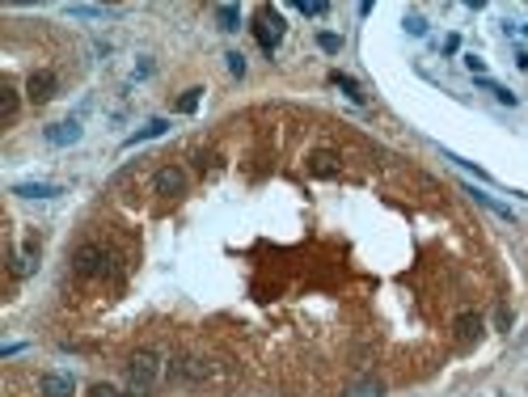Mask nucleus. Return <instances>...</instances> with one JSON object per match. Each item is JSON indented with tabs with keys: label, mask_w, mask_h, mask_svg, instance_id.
I'll return each mask as SVG.
<instances>
[{
	"label": "nucleus",
	"mask_w": 528,
	"mask_h": 397,
	"mask_svg": "<svg viewBox=\"0 0 528 397\" xmlns=\"http://www.w3.org/2000/svg\"><path fill=\"white\" fill-rule=\"evenodd\" d=\"M165 376H173V381H208L212 376V363L208 359H199V355H173L169 363H165Z\"/></svg>",
	"instance_id": "4"
},
{
	"label": "nucleus",
	"mask_w": 528,
	"mask_h": 397,
	"mask_svg": "<svg viewBox=\"0 0 528 397\" xmlns=\"http://www.w3.org/2000/svg\"><path fill=\"white\" fill-rule=\"evenodd\" d=\"M465 68L473 72V77H486V60H482V55H473V51L465 55Z\"/></svg>",
	"instance_id": "22"
},
{
	"label": "nucleus",
	"mask_w": 528,
	"mask_h": 397,
	"mask_svg": "<svg viewBox=\"0 0 528 397\" xmlns=\"http://www.w3.org/2000/svg\"><path fill=\"white\" fill-rule=\"evenodd\" d=\"M157 194H165V198H178L182 190H186V173L178 169V165H165V169H157Z\"/></svg>",
	"instance_id": "7"
},
{
	"label": "nucleus",
	"mask_w": 528,
	"mask_h": 397,
	"mask_svg": "<svg viewBox=\"0 0 528 397\" xmlns=\"http://www.w3.org/2000/svg\"><path fill=\"white\" fill-rule=\"evenodd\" d=\"M317 47L334 55V51H342V38H338V34H330V30H321V34H317Z\"/></svg>",
	"instance_id": "18"
},
{
	"label": "nucleus",
	"mask_w": 528,
	"mask_h": 397,
	"mask_svg": "<svg viewBox=\"0 0 528 397\" xmlns=\"http://www.w3.org/2000/svg\"><path fill=\"white\" fill-rule=\"evenodd\" d=\"M254 38H258V47H262L266 55H275V47L284 42V17L275 13V9H262L254 17Z\"/></svg>",
	"instance_id": "3"
},
{
	"label": "nucleus",
	"mask_w": 528,
	"mask_h": 397,
	"mask_svg": "<svg viewBox=\"0 0 528 397\" xmlns=\"http://www.w3.org/2000/svg\"><path fill=\"white\" fill-rule=\"evenodd\" d=\"M216 21H220V30H241V9L237 5H216Z\"/></svg>",
	"instance_id": "15"
},
{
	"label": "nucleus",
	"mask_w": 528,
	"mask_h": 397,
	"mask_svg": "<svg viewBox=\"0 0 528 397\" xmlns=\"http://www.w3.org/2000/svg\"><path fill=\"white\" fill-rule=\"evenodd\" d=\"M199 102H203V89H186V97L178 102V110H182V114H194V110H199Z\"/></svg>",
	"instance_id": "17"
},
{
	"label": "nucleus",
	"mask_w": 528,
	"mask_h": 397,
	"mask_svg": "<svg viewBox=\"0 0 528 397\" xmlns=\"http://www.w3.org/2000/svg\"><path fill=\"white\" fill-rule=\"evenodd\" d=\"M516 64H520V68L528 72V51H520V55H516Z\"/></svg>",
	"instance_id": "28"
},
{
	"label": "nucleus",
	"mask_w": 528,
	"mask_h": 397,
	"mask_svg": "<svg viewBox=\"0 0 528 397\" xmlns=\"http://www.w3.org/2000/svg\"><path fill=\"white\" fill-rule=\"evenodd\" d=\"M338 153H330V148H317V153L309 157V173L313 178H338Z\"/></svg>",
	"instance_id": "8"
},
{
	"label": "nucleus",
	"mask_w": 528,
	"mask_h": 397,
	"mask_svg": "<svg viewBox=\"0 0 528 397\" xmlns=\"http://www.w3.org/2000/svg\"><path fill=\"white\" fill-rule=\"evenodd\" d=\"M89 397H123V393H118V389H110V385H93V389H89Z\"/></svg>",
	"instance_id": "25"
},
{
	"label": "nucleus",
	"mask_w": 528,
	"mask_h": 397,
	"mask_svg": "<svg viewBox=\"0 0 528 397\" xmlns=\"http://www.w3.org/2000/svg\"><path fill=\"white\" fill-rule=\"evenodd\" d=\"M161 372H165V363H161V355H157V351H136V355L127 359V381H131V393H153V385L161 381Z\"/></svg>",
	"instance_id": "1"
},
{
	"label": "nucleus",
	"mask_w": 528,
	"mask_h": 397,
	"mask_svg": "<svg viewBox=\"0 0 528 397\" xmlns=\"http://www.w3.org/2000/svg\"><path fill=\"white\" fill-rule=\"evenodd\" d=\"M30 270H34V258H30V254H21V258L13 262V275H30Z\"/></svg>",
	"instance_id": "24"
},
{
	"label": "nucleus",
	"mask_w": 528,
	"mask_h": 397,
	"mask_svg": "<svg viewBox=\"0 0 528 397\" xmlns=\"http://www.w3.org/2000/svg\"><path fill=\"white\" fill-rule=\"evenodd\" d=\"M42 140L51 144V148H68V144H77V140H81V123H77V118H64V123H51V127L42 131Z\"/></svg>",
	"instance_id": "6"
},
{
	"label": "nucleus",
	"mask_w": 528,
	"mask_h": 397,
	"mask_svg": "<svg viewBox=\"0 0 528 397\" xmlns=\"http://www.w3.org/2000/svg\"><path fill=\"white\" fill-rule=\"evenodd\" d=\"M0 114H5V123H13V118H17V89H13V85L0 89Z\"/></svg>",
	"instance_id": "16"
},
{
	"label": "nucleus",
	"mask_w": 528,
	"mask_h": 397,
	"mask_svg": "<svg viewBox=\"0 0 528 397\" xmlns=\"http://www.w3.org/2000/svg\"><path fill=\"white\" fill-rule=\"evenodd\" d=\"M38 389H42V397H72L77 393V381L64 376V372H47V376L38 381Z\"/></svg>",
	"instance_id": "9"
},
{
	"label": "nucleus",
	"mask_w": 528,
	"mask_h": 397,
	"mask_svg": "<svg viewBox=\"0 0 528 397\" xmlns=\"http://www.w3.org/2000/svg\"><path fill=\"white\" fill-rule=\"evenodd\" d=\"M406 30H410L414 38H423V34H427V21H423L418 13H410V17H406Z\"/></svg>",
	"instance_id": "23"
},
{
	"label": "nucleus",
	"mask_w": 528,
	"mask_h": 397,
	"mask_svg": "<svg viewBox=\"0 0 528 397\" xmlns=\"http://www.w3.org/2000/svg\"><path fill=\"white\" fill-rule=\"evenodd\" d=\"M165 131H169V123H165V118H153V123H144L140 131H131L127 140H123V148H136V144H144V140H161Z\"/></svg>",
	"instance_id": "13"
},
{
	"label": "nucleus",
	"mask_w": 528,
	"mask_h": 397,
	"mask_svg": "<svg viewBox=\"0 0 528 397\" xmlns=\"http://www.w3.org/2000/svg\"><path fill=\"white\" fill-rule=\"evenodd\" d=\"M72 270H77V275H85V279H93V275H110V270H114V258L102 250V245L85 241V245H77V254H72Z\"/></svg>",
	"instance_id": "2"
},
{
	"label": "nucleus",
	"mask_w": 528,
	"mask_h": 397,
	"mask_svg": "<svg viewBox=\"0 0 528 397\" xmlns=\"http://www.w3.org/2000/svg\"><path fill=\"white\" fill-rule=\"evenodd\" d=\"M55 89H60V77L51 68H38V72H30V81H26V97L34 106H42V102H51L55 97Z\"/></svg>",
	"instance_id": "5"
},
{
	"label": "nucleus",
	"mask_w": 528,
	"mask_h": 397,
	"mask_svg": "<svg viewBox=\"0 0 528 397\" xmlns=\"http://www.w3.org/2000/svg\"><path fill=\"white\" fill-rule=\"evenodd\" d=\"M68 13L72 17H102L106 9H97V5H68Z\"/></svg>",
	"instance_id": "20"
},
{
	"label": "nucleus",
	"mask_w": 528,
	"mask_h": 397,
	"mask_svg": "<svg viewBox=\"0 0 528 397\" xmlns=\"http://www.w3.org/2000/svg\"><path fill=\"white\" fill-rule=\"evenodd\" d=\"M520 34H524V38H528V21H524V26H520Z\"/></svg>",
	"instance_id": "29"
},
{
	"label": "nucleus",
	"mask_w": 528,
	"mask_h": 397,
	"mask_svg": "<svg viewBox=\"0 0 528 397\" xmlns=\"http://www.w3.org/2000/svg\"><path fill=\"white\" fill-rule=\"evenodd\" d=\"M482 338V313H473V309H465L461 317H457V342H477Z\"/></svg>",
	"instance_id": "10"
},
{
	"label": "nucleus",
	"mask_w": 528,
	"mask_h": 397,
	"mask_svg": "<svg viewBox=\"0 0 528 397\" xmlns=\"http://www.w3.org/2000/svg\"><path fill=\"white\" fill-rule=\"evenodd\" d=\"M465 194L473 198V203H482L486 212H494V216H503V220H507V225H512V220H516V212H512L507 203H499V198H494V194H486L482 186H465Z\"/></svg>",
	"instance_id": "11"
},
{
	"label": "nucleus",
	"mask_w": 528,
	"mask_h": 397,
	"mask_svg": "<svg viewBox=\"0 0 528 397\" xmlns=\"http://www.w3.org/2000/svg\"><path fill=\"white\" fill-rule=\"evenodd\" d=\"M224 60H229V72H233V77H245V55H241V51H229Z\"/></svg>",
	"instance_id": "21"
},
{
	"label": "nucleus",
	"mask_w": 528,
	"mask_h": 397,
	"mask_svg": "<svg viewBox=\"0 0 528 397\" xmlns=\"http://www.w3.org/2000/svg\"><path fill=\"white\" fill-rule=\"evenodd\" d=\"M330 81H334V85H338V89H342V93L351 97V102H355V106H364V102H368V93H364V89H360L355 81H351V77H347V72H334V77H330Z\"/></svg>",
	"instance_id": "14"
},
{
	"label": "nucleus",
	"mask_w": 528,
	"mask_h": 397,
	"mask_svg": "<svg viewBox=\"0 0 528 397\" xmlns=\"http://www.w3.org/2000/svg\"><path fill=\"white\" fill-rule=\"evenodd\" d=\"M300 13H305V17H321L325 9H330V5H325V0H300V5H296Z\"/></svg>",
	"instance_id": "19"
},
{
	"label": "nucleus",
	"mask_w": 528,
	"mask_h": 397,
	"mask_svg": "<svg viewBox=\"0 0 528 397\" xmlns=\"http://www.w3.org/2000/svg\"><path fill=\"white\" fill-rule=\"evenodd\" d=\"M13 194H21V198H55V194H64V186L60 182H17Z\"/></svg>",
	"instance_id": "12"
},
{
	"label": "nucleus",
	"mask_w": 528,
	"mask_h": 397,
	"mask_svg": "<svg viewBox=\"0 0 528 397\" xmlns=\"http://www.w3.org/2000/svg\"><path fill=\"white\" fill-rule=\"evenodd\" d=\"M457 51H461V38L448 34V38H444V55H457Z\"/></svg>",
	"instance_id": "26"
},
{
	"label": "nucleus",
	"mask_w": 528,
	"mask_h": 397,
	"mask_svg": "<svg viewBox=\"0 0 528 397\" xmlns=\"http://www.w3.org/2000/svg\"><path fill=\"white\" fill-rule=\"evenodd\" d=\"M494 326H499V330H507V326H512V313H507V309H499V313H494Z\"/></svg>",
	"instance_id": "27"
}]
</instances>
